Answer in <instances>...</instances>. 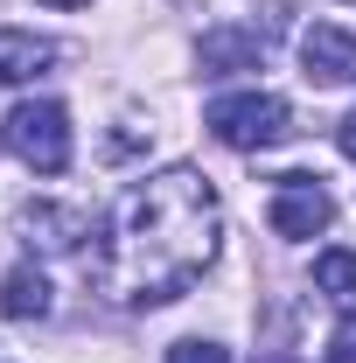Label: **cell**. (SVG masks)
<instances>
[{
	"label": "cell",
	"mask_w": 356,
	"mask_h": 363,
	"mask_svg": "<svg viewBox=\"0 0 356 363\" xmlns=\"http://www.w3.org/2000/svg\"><path fill=\"white\" fill-rule=\"evenodd\" d=\"M217 238H223L217 182L175 161L112 203L91 272L119 308H168L203 279V266L217 259Z\"/></svg>",
	"instance_id": "cell-1"
},
{
	"label": "cell",
	"mask_w": 356,
	"mask_h": 363,
	"mask_svg": "<svg viewBox=\"0 0 356 363\" xmlns=\"http://www.w3.org/2000/svg\"><path fill=\"white\" fill-rule=\"evenodd\" d=\"M301 63H308V84H356V35L335 21H314L301 35Z\"/></svg>",
	"instance_id": "cell-6"
},
{
	"label": "cell",
	"mask_w": 356,
	"mask_h": 363,
	"mask_svg": "<svg viewBox=\"0 0 356 363\" xmlns=\"http://www.w3.org/2000/svg\"><path fill=\"white\" fill-rule=\"evenodd\" d=\"M14 224H21L28 245H43V252H77V238H91L84 210H56V203H28Z\"/></svg>",
	"instance_id": "cell-7"
},
{
	"label": "cell",
	"mask_w": 356,
	"mask_h": 363,
	"mask_svg": "<svg viewBox=\"0 0 356 363\" xmlns=\"http://www.w3.org/2000/svg\"><path fill=\"white\" fill-rule=\"evenodd\" d=\"M350 7H356V0H350Z\"/></svg>",
	"instance_id": "cell-16"
},
{
	"label": "cell",
	"mask_w": 356,
	"mask_h": 363,
	"mask_svg": "<svg viewBox=\"0 0 356 363\" xmlns=\"http://www.w3.org/2000/svg\"><path fill=\"white\" fill-rule=\"evenodd\" d=\"M203 126H210L223 147H238V154H259V147H279V140L294 133V112H287V98H272V91H238V98H217V105L203 112Z\"/></svg>",
	"instance_id": "cell-3"
},
{
	"label": "cell",
	"mask_w": 356,
	"mask_h": 363,
	"mask_svg": "<svg viewBox=\"0 0 356 363\" xmlns=\"http://www.w3.org/2000/svg\"><path fill=\"white\" fill-rule=\"evenodd\" d=\"M335 147H343V154H350V161H356V112H350V119H343V126H335Z\"/></svg>",
	"instance_id": "cell-13"
},
{
	"label": "cell",
	"mask_w": 356,
	"mask_h": 363,
	"mask_svg": "<svg viewBox=\"0 0 356 363\" xmlns=\"http://www.w3.org/2000/svg\"><path fill=\"white\" fill-rule=\"evenodd\" d=\"M56 301H49V279L35 266H14L7 279H0V315L7 321H43Z\"/></svg>",
	"instance_id": "cell-9"
},
{
	"label": "cell",
	"mask_w": 356,
	"mask_h": 363,
	"mask_svg": "<svg viewBox=\"0 0 356 363\" xmlns=\"http://www.w3.org/2000/svg\"><path fill=\"white\" fill-rule=\"evenodd\" d=\"M279 0L266 7V21H245V28H210L203 35V70L210 77H230V70H252V63H266L272 35H279Z\"/></svg>",
	"instance_id": "cell-5"
},
{
	"label": "cell",
	"mask_w": 356,
	"mask_h": 363,
	"mask_svg": "<svg viewBox=\"0 0 356 363\" xmlns=\"http://www.w3.org/2000/svg\"><path fill=\"white\" fill-rule=\"evenodd\" d=\"M168 363H230V350H223V342H175Z\"/></svg>",
	"instance_id": "cell-11"
},
{
	"label": "cell",
	"mask_w": 356,
	"mask_h": 363,
	"mask_svg": "<svg viewBox=\"0 0 356 363\" xmlns=\"http://www.w3.org/2000/svg\"><path fill=\"white\" fill-rule=\"evenodd\" d=\"M49 63H56V43H49V35H28V28H0V84L43 77Z\"/></svg>",
	"instance_id": "cell-8"
},
{
	"label": "cell",
	"mask_w": 356,
	"mask_h": 363,
	"mask_svg": "<svg viewBox=\"0 0 356 363\" xmlns=\"http://www.w3.org/2000/svg\"><path fill=\"white\" fill-rule=\"evenodd\" d=\"M266 363H294V357H266Z\"/></svg>",
	"instance_id": "cell-15"
},
{
	"label": "cell",
	"mask_w": 356,
	"mask_h": 363,
	"mask_svg": "<svg viewBox=\"0 0 356 363\" xmlns=\"http://www.w3.org/2000/svg\"><path fill=\"white\" fill-rule=\"evenodd\" d=\"M328 363H356V321L335 328V342H328Z\"/></svg>",
	"instance_id": "cell-12"
},
{
	"label": "cell",
	"mask_w": 356,
	"mask_h": 363,
	"mask_svg": "<svg viewBox=\"0 0 356 363\" xmlns=\"http://www.w3.org/2000/svg\"><path fill=\"white\" fill-rule=\"evenodd\" d=\"M7 154L21 161V168H35V175H63L70 168V112L56 105V98H28V105H14L7 112Z\"/></svg>",
	"instance_id": "cell-2"
},
{
	"label": "cell",
	"mask_w": 356,
	"mask_h": 363,
	"mask_svg": "<svg viewBox=\"0 0 356 363\" xmlns=\"http://www.w3.org/2000/svg\"><path fill=\"white\" fill-rule=\"evenodd\" d=\"M314 286H321L328 301H343V308L356 301V252H350V245H343V252H321V259H314Z\"/></svg>",
	"instance_id": "cell-10"
},
{
	"label": "cell",
	"mask_w": 356,
	"mask_h": 363,
	"mask_svg": "<svg viewBox=\"0 0 356 363\" xmlns=\"http://www.w3.org/2000/svg\"><path fill=\"white\" fill-rule=\"evenodd\" d=\"M328 217H335V203H328L321 175H272L266 224L279 238H314V230H328Z\"/></svg>",
	"instance_id": "cell-4"
},
{
	"label": "cell",
	"mask_w": 356,
	"mask_h": 363,
	"mask_svg": "<svg viewBox=\"0 0 356 363\" xmlns=\"http://www.w3.org/2000/svg\"><path fill=\"white\" fill-rule=\"evenodd\" d=\"M49 7H84V0H49Z\"/></svg>",
	"instance_id": "cell-14"
}]
</instances>
